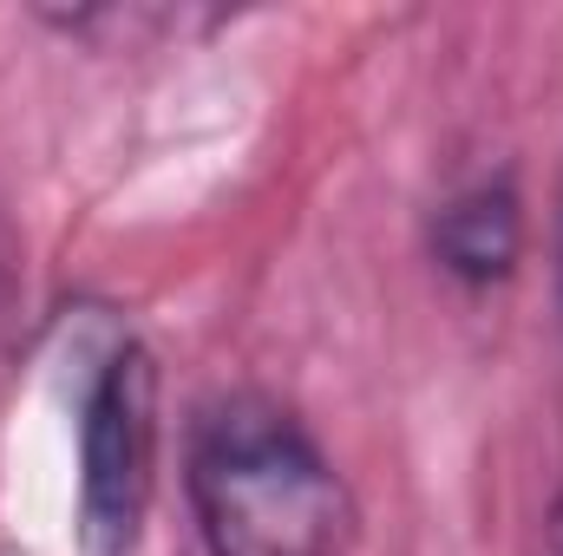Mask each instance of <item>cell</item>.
Returning a JSON list of instances; mask_svg holds the SVG:
<instances>
[{"mask_svg": "<svg viewBox=\"0 0 563 556\" xmlns=\"http://www.w3.org/2000/svg\"><path fill=\"white\" fill-rule=\"evenodd\" d=\"M184 485L210 556H341L354 531L341 471L263 393H223L197 413Z\"/></svg>", "mask_w": 563, "mask_h": 556, "instance_id": "cell-1", "label": "cell"}, {"mask_svg": "<svg viewBox=\"0 0 563 556\" xmlns=\"http://www.w3.org/2000/svg\"><path fill=\"white\" fill-rule=\"evenodd\" d=\"M157 485V367L144 347H112L79 419V551L132 556Z\"/></svg>", "mask_w": 563, "mask_h": 556, "instance_id": "cell-2", "label": "cell"}, {"mask_svg": "<svg viewBox=\"0 0 563 556\" xmlns=\"http://www.w3.org/2000/svg\"><path fill=\"white\" fill-rule=\"evenodd\" d=\"M518 249H525V210H518V190L505 177L459 190L432 216V256H439V269L472 281V288L505 281L511 263H518Z\"/></svg>", "mask_w": 563, "mask_h": 556, "instance_id": "cell-3", "label": "cell"}]
</instances>
